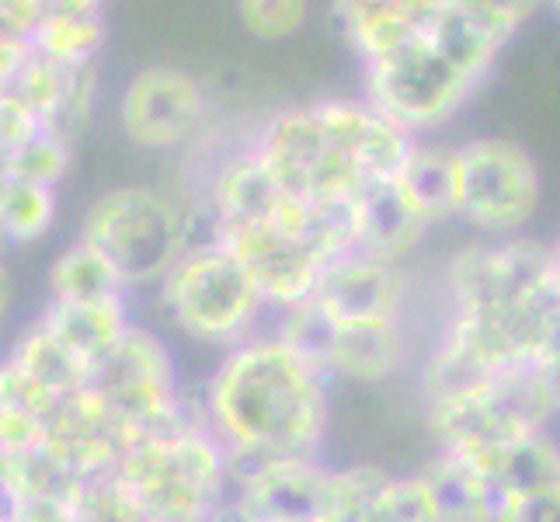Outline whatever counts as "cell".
Returning a JSON list of instances; mask_svg holds the SVG:
<instances>
[{
	"mask_svg": "<svg viewBox=\"0 0 560 522\" xmlns=\"http://www.w3.org/2000/svg\"><path fill=\"white\" fill-rule=\"evenodd\" d=\"M446 317L421 359V394L459 380L536 366L560 327L550 244L533 237H480L459 247L442 272Z\"/></svg>",
	"mask_w": 560,
	"mask_h": 522,
	"instance_id": "cell-1",
	"label": "cell"
},
{
	"mask_svg": "<svg viewBox=\"0 0 560 522\" xmlns=\"http://www.w3.org/2000/svg\"><path fill=\"white\" fill-rule=\"evenodd\" d=\"M191 401L234 467L320 456L331 429V376L276 327L223 352Z\"/></svg>",
	"mask_w": 560,
	"mask_h": 522,
	"instance_id": "cell-2",
	"label": "cell"
},
{
	"mask_svg": "<svg viewBox=\"0 0 560 522\" xmlns=\"http://www.w3.org/2000/svg\"><path fill=\"white\" fill-rule=\"evenodd\" d=\"M247 143L293 196L327 209H349L365 185L390 178L415 147V137L365 98H324L276 112Z\"/></svg>",
	"mask_w": 560,
	"mask_h": 522,
	"instance_id": "cell-3",
	"label": "cell"
},
{
	"mask_svg": "<svg viewBox=\"0 0 560 522\" xmlns=\"http://www.w3.org/2000/svg\"><path fill=\"white\" fill-rule=\"evenodd\" d=\"M115 477L137 498L147 522H212L234 491V460L191 401L178 425L132 442Z\"/></svg>",
	"mask_w": 560,
	"mask_h": 522,
	"instance_id": "cell-4",
	"label": "cell"
},
{
	"mask_svg": "<svg viewBox=\"0 0 560 522\" xmlns=\"http://www.w3.org/2000/svg\"><path fill=\"white\" fill-rule=\"evenodd\" d=\"M158 306L178 335L220 356L265 332V321L276 317L234 251L209 234L158 282Z\"/></svg>",
	"mask_w": 560,
	"mask_h": 522,
	"instance_id": "cell-5",
	"label": "cell"
},
{
	"mask_svg": "<svg viewBox=\"0 0 560 522\" xmlns=\"http://www.w3.org/2000/svg\"><path fill=\"white\" fill-rule=\"evenodd\" d=\"M557 418L536 366L459 380L424 397V425L435 450L463 460L550 429Z\"/></svg>",
	"mask_w": 560,
	"mask_h": 522,
	"instance_id": "cell-6",
	"label": "cell"
},
{
	"mask_svg": "<svg viewBox=\"0 0 560 522\" xmlns=\"http://www.w3.org/2000/svg\"><path fill=\"white\" fill-rule=\"evenodd\" d=\"M81 241L98 247L129 289L153 286L196 244V217L167 192L150 185L108 188L84 212Z\"/></svg>",
	"mask_w": 560,
	"mask_h": 522,
	"instance_id": "cell-7",
	"label": "cell"
},
{
	"mask_svg": "<svg viewBox=\"0 0 560 522\" xmlns=\"http://www.w3.org/2000/svg\"><path fill=\"white\" fill-rule=\"evenodd\" d=\"M480 84L485 81L456 63L429 32L362 67V98L415 140L446 126Z\"/></svg>",
	"mask_w": 560,
	"mask_h": 522,
	"instance_id": "cell-8",
	"label": "cell"
},
{
	"mask_svg": "<svg viewBox=\"0 0 560 522\" xmlns=\"http://www.w3.org/2000/svg\"><path fill=\"white\" fill-rule=\"evenodd\" d=\"M88 386L98 394L129 446L143 436L171 429L191 411V397L182 391L178 362L167 341L143 324H132L126 338L94 366Z\"/></svg>",
	"mask_w": 560,
	"mask_h": 522,
	"instance_id": "cell-9",
	"label": "cell"
},
{
	"mask_svg": "<svg viewBox=\"0 0 560 522\" xmlns=\"http://www.w3.org/2000/svg\"><path fill=\"white\" fill-rule=\"evenodd\" d=\"M539 209V167L526 147L477 137L459 147V217L488 241L523 237Z\"/></svg>",
	"mask_w": 560,
	"mask_h": 522,
	"instance_id": "cell-10",
	"label": "cell"
},
{
	"mask_svg": "<svg viewBox=\"0 0 560 522\" xmlns=\"http://www.w3.org/2000/svg\"><path fill=\"white\" fill-rule=\"evenodd\" d=\"M335 477L320 456H268L234 467L230 501L247 522H331Z\"/></svg>",
	"mask_w": 560,
	"mask_h": 522,
	"instance_id": "cell-11",
	"label": "cell"
},
{
	"mask_svg": "<svg viewBox=\"0 0 560 522\" xmlns=\"http://www.w3.org/2000/svg\"><path fill=\"white\" fill-rule=\"evenodd\" d=\"M306 306L335 327H386L408 324L411 276L397 262H383L362 251H345L324 268Z\"/></svg>",
	"mask_w": 560,
	"mask_h": 522,
	"instance_id": "cell-12",
	"label": "cell"
},
{
	"mask_svg": "<svg viewBox=\"0 0 560 522\" xmlns=\"http://www.w3.org/2000/svg\"><path fill=\"white\" fill-rule=\"evenodd\" d=\"M206 91L191 73L175 67H147L122 91L119 126L129 143L143 150H175L199 132Z\"/></svg>",
	"mask_w": 560,
	"mask_h": 522,
	"instance_id": "cell-13",
	"label": "cell"
},
{
	"mask_svg": "<svg viewBox=\"0 0 560 522\" xmlns=\"http://www.w3.org/2000/svg\"><path fill=\"white\" fill-rule=\"evenodd\" d=\"M446 4L450 0H331V22L365 67L429 32Z\"/></svg>",
	"mask_w": 560,
	"mask_h": 522,
	"instance_id": "cell-14",
	"label": "cell"
},
{
	"mask_svg": "<svg viewBox=\"0 0 560 522\" xmlns=\"http://www.w3.org/2000/svg\"><path fill=\"white\" fill-rule=\"evenodd\" d=\"M429 230L432 227L404 199L394 174L365 185L349 202V241L352 251H362V255L404 265L421 247Z\"/></svg>",
	"mask_w": 560,
	"mask_h": 522,
	"instance_id": "cell-15",
	"label": "cell"
},
{
	"mask_svg": "<svg viewBox=\"0 0 560 522\" xmlns=\"http://www.w3.org/2000/svg\"><path fill=\"white\" fill-rule=\"evenodd\" d=\"M35 317L43 321L91 373H94V366L126 338L129 327L137 324L129 314L126 293L88 297V300H46V306Z\"/></svg>",
	"mask_w": 560,
	"mask_h": 522,
	"instance_id": "cell-16",
	"label": "cell"
},
{
	"mask_svg": "<svg viewBox=\"0 0 560 522\" xmlns=\"http://www.w3.org/2000/svg\"><path fill=\"white\" fill-rule=\"evenodd\" d=\"M394 182L429 227L459 217V147L415 140Z\"/></svg>",
	"mask_w": 560,
	"mask_h": 522,
	"instance_id": "cell-17",
	"label": "cell"
},
{
	"mask_svg": "<svg viewBox=\"0 0 560 522\" xmlns=\"http://www.w3.org/2000/svg\"><path fill=\"white\" fill-rule=\"evenodd\" d=\"M418 474L429 491L435 522H498V491L474 463L435 450Z\"/></svg>",
	"mask_w": 560,
	"mask_h": 522,
	"instance_id": "cell-18",
	"label": "cell"
},
{
	"mask_svg": "<svg viewBox=\"0 0 560 522\" xmlns=\"http://www.w3.org/2000/svg\"><path fill=\"white\" fill-rule=\"evenodd\" d=\"M467 463H474L491 480V488L498 491L501 501L509 495L560 480V439L553 436V429H544L515 442H505V446H498L485 456H474Z\"/></svg>",
	"mask_w": 560,
	"mask_h": 522,
	"instance_id": "cell-19",
	"label": "cell"
},
{
	"mask_svg": "<svg viewBox=\"0 0 560 522\" xmlns=\"http://www.w3.org/2000/svg\"><path fill=\"white\" fill-rule=\"evenodd\" d=\"M4 356H11L38 386H46L56 401L73 397L77 391H84L91 380L88 366L77 359L38 317H32L22 332L11 338Z\"/></svg>",
	"mask_w": 560,
	"mask_h": 522,
	"instance_id": "cell-20",
	"label": "cell"
},
{
	"mask_svg": "<svg viewBox=\"0 0 560 522\" xmlns=\"http://www.w3.org/2000/svg\"><path fill=\"white\" fill-rule=\"evenodd\" d=\"M28 43L32 53L43 56V60H52L60 67H88L105 43V22L102 14L46 11L43 22L28 35Z\"/></svg>",
	"mask_w": 560,
	"mask_h": 522,
	"instance_id": "cell-21",
	"label": "cell"
},
{
	"mask_svg": "<svg viewBox=\"0 0 560 522\" xmlns=\"http://www.w3.org/2000/svg\"><path fill=\"white\" fill-rule=\"evenodd\" d=\"M46 289L49 300H88V297L126 293V286L119 282V276H115V268L105 262L102 251L81 237L52 258Z\"/></svg>",
	"mask_w": 560,
	"mask_h": 522,
	"instance_id": "cell-22",
	"label": "cell"
},
{
	"mask_svg": "<svg viewBox=\"0 0 560 522\" xmlns=\"http://www.w3.org/2000/svg\"><path fill=\"white\" fill-rule=\"evenodd\" d=\"M60 212L56 188L8 182L0 199V244H35L43 241Z\"/></svg>",
	"mask_w": 560,
	"mask_h": 522,
	"instance_id": "cell-23",
	"label": "cell"
},
{
	"mask_svg": "<svg viewBox=\"0 0 560 522\" xmlns=\"http://www.w3.org/2000/svg\"><path fill=\"white\" fill-rule=\"evenodd\" d=\"M70 70L73 67H60V63L43 60V56L32 53V60L25 63V70L18 73V81L8 88L25 105H32V112L43 119L46 132H52L56 119H60V108H63V98H67V84H70Z\"/></svg>",
	"mask_w": 560,
	"mask_h": 522,
	"instance_id": "cell-24",
	"label": "cell"
},
{
	"mask_svg": "<svg viewBox=\"0 0 560 522\" xmlns=\"http://www.w3.org/2000/svg\"><path fill=\"white\" fill-rule=\"evenodd\" d=\"M67 167H70V143L63 137H56V132H38L25 147L11 150L4 164L11 182L46 185V188L60 185Z\"/></svg>",
	"mask_w": 560,
	"mask_h": 522,
	"instance_id": "cell-25",
	"label": "cell"
},
{
	"mask_svg": "<svg viewBox=\"0 0 560 522\" xmlns=\"http://www.w3.org/2000/svg\"><path fill=\"white\" fill-rule=\"evenodd\" d=\"M306 11H311V0H237L244 28L265 43L296 35L306 22Z\"/></svg>",
	"mask_w": 560,
	"mask_h": 522,
	"instance_id": "cell-26",
	"label": "cell"
},
{
	"mask_svg": "<svg viewBox=\"0 0 560 522\" xmlns=\"http://www.w3.org/2000/svg\"><path fill=\"white\" fill-rule=\"evenodd\" d=\"M456 4L488 35H494L501 46H509L512 35L523 28L547 0H456Z\"/></svg>",
	"mask_w": 560,
	"mask_h": 522,
	"instance_id": "cell-27",
	"label": "cell"
},
{
	"mask_svg": "<svg viewBox=\"0 0 560 522\" xmlns=\"http://www.w3.org/2000/svg\"><path fill=\"white\" fill-rule=\"evenodd\" d=\"M498 522H560V480L501 498Z\"/></svg>",
	"mask_w": 560,
	"mask_h": 522,
	"instance_id": "cell-28",
	"label": "cell"
},
{
	"mask_svg": "<svg viewBox=\"0 0 560 522\" xmlns=\"http://www.w3.org/2000/svg\"><path fill=\"white\" fill-rule=\"evenodd\" d=\"M49 442V421L28 415V411H14V408H0V450L11 456H32L43 453Z\"/></svg>",
	"mask_w": 560,
	"mask_h": 522,
	"instance_id": "cell-29",
	"label": "cell"
},
{
	"mask_svg": "<svg viewBox=\"0 0 560 522\" xmlns=\"http://www.w3.org/2000/svg\"><path fill=\"white\" fill-rule=\"evenodd\" d=\"M38 132H46V126L32 112V105H25L8 88L0 91V150L11 153L18 147H25L28 140H35Z\"/></svg>",
	"mask_w": 560,
	"mask_h": 522,
	"instance_id": "cell-30",
	"label": "cell"
},
{
	"mask_svg": "<svg viewBox=\"0 0 560 522\" xmlns=\"http://www.w3.org/2000/svg\"><path fill=\"white\" fill-rule=\"evenodd\" d=\"M32 60V43L25 35H14L8 28H0V91L11 88L18 81V73L25 70Z\"/></svg>",
	"mask_w": 560,
	"mask_h": 522,
	"instance_id": "cell-31",
	"label": "cell"
},
{
	"mask_svg": "<svg viewBox=\"0 0 560 522\" xmlns=\"http://www.w3.org/2000/svg\"><path fill=\"white\" fill-rule=\"evenodd\" d=\"M536 373H539V380H544V391L550 397L553 418H560V327H557V335L547 341L544 352H539Z\"/></svg>",
	"mask_w": 560,
	"mask_h": 522,
	"instance_id": "cell-32",
	"label": "cell"
},
{
	"mask_svg": "<svg viewBox=\"0 0 560 522\" xmlns=\"http://www.w3.org/2000/svg\"><path fill=\"white\" fill-rule=\"evenodd\" d=\"M18 501V456L0 450V522H14Z\"/></svg>",
	"mask_w": 560,
	"mask_h": 522,
	"instance_id": "cell-33",
	"label": "cell"
},
{
	"mask_svg": "<svg viewBox=\"0 0 560 522\" xmlns=\"http://www.w3.org/2000/svg\"><path fill=\"white\" fill-rule=\"evenodd\" d=\"M11 303H14V286H11V268L4 258V244H0V335L11 321Z\"/></svg>",
	"mask_w": 560,
	"mask_h": 522,
	"instance_id": "cell-34",
	"label": "cell"
},
{
	"mask_svg": "<svg viewBox=\"0 0 560 522\" xmlns=\"http://www.w3.org/2000/svg\"><path fill=\"white\" fill-rule=\"evenodd\" d=\"M46 11H63V14H98L102 0H43Z\"/></svg>",
	"mask_w": 560,
	"mask_h": 522,
	"instance_id": "cell-35",
	"label": "cell"
},
{
	"mask_svg": "<svg viewBox=\"0 0 560 522\" xmlns=\"http://www.w3.org/2000/svg\"><path fill=\"white\" fill-rule=\"evenodd\" d=\"M212 522H247V519H244V512L234 506V501H226V506L217 515H212Z\"/></svg>",
	"mask_w": 560,
	"mask_h": 522,
	"instance_id": "cell-36",
	"label": "cell"
},
{
	"mask_svg": "<svg viewBox=\"0 0 560 522\" xmlns=\"http://www.w3.org/2000/svg\"><path fill=\"white\" fill-rule=\"evenodd\" d=\"M550 258H553V282H557V297H560V237L550 244Z\"/></svg>",
	"mask_w": 560,
	"mask_h": 522,
	"instance_id": "cell-37",
	"label": "cell"
},
{
	"mask_svg": "<svg viewBox=\"0 0 560 522\" xmlns=\"http://www.w3.org/2000/svg\"><path fill=\"white\" fill-rule=\"evenodd\" d=\"M550 8H553V11L560 14V0H550Z\"/></svg>",
	"mask_w": 560,
	"mask_h": 522,
	"instance_id": "cell-38",
	"label": "cell"
}]
</instances>
